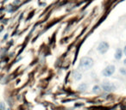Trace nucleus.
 Listing matches in <instances>:
<instances>
[{"mask_svg": "<svg viewBox=\"0 0 126 110\" xmlns=\"http://www.w3.org/2000/svg\"><path fill=\"white\" fill-rule=\"evenodd\" d=\"M123 51L121 50L120 48H118V49H117L116 50V52H115V55H114V57H115V59L116 60H121L122 59V57H123Z\"/></svg>", "mask_w": 126, "mask_h": 110, "instance_id": "39448f33", "label": "nucleus"}, {"mask_svg": "<svg viewBox=\"0 0 126 110\" xmlns=\"http://www.w3.org/2000/svg\"><path fill=\"white\" fill-rule=\"evenodd\" d=\"M5 109V105H4V102L0 103V110H4Z\"/></svg>", "mask_w": 126, "mask_h": 110, "instance_id": "9d476101", "label": "nucleus"}, {"mask_svg": "<svg viewBox=\"0 0 126 110\" xmlns=\"http://www.w3.org/2000/svg\"><path fill=\"white\" fill-rule=\"evenodd\" d=\"M115 71H116V68L113 65H107L103 70V72H102V75H103L104 77H110V76L115 72Z\"/></svg>", "mask_w": 126, "mask_h": 110, "instance_id": "7ed1b4c3", "label": "nucleus"}, {"mask_svg": "<svg viewBox=\"0 0 126 110\" xmlns=\"http://www.w3.org/2000/svg\"><path fill=\"white\" fill-rule=\"evenodd\" d=\"M124 65H126V59L124 60Z\"/></svg>", "mask_w": 126, "mask_h": 110, "instance_id": "f8f14e48", "label": "nucleus"}, {"mask_svg": "<svg viewBox=\"0 0 126 110\" xmlns=\"http://www.w3.org/2000/svg\"><path fill=\"white\" fill-rule=\"evenodd\" d=\"M102 89L106 92H111L116 89V86L114 84H111L110 82H104L102 84Z\"/></svg>", "mask_w": 126, "mask_h": 110, "instance_id": "20e7f679", "label": "nucleus"}, {"mask_svg": "<svg viewBox=\"0 0 126 110\" xmlns=\"http://www.w3.org/2000/svg\"><path fill=\"white\" fill-rule=\"evenodd\" d=\"M123 52H124V54H125V55H126V46H125V47H124V51H123Z\"/></svg>", "mask_w": 126, "mask_h": 110, "instance_id": "9b49d317", "label": "nucleus"}, {"mask_svg": "<svg viewBox=\"0 0 126 110\" xmlns=\"http://www.w3.org/2000/svg\"><path fill=\"white\" fill-rule=\"evenodd\" d=\"M119 72H120V73L122 74V75L126 76V67H122V68H120Z\"/></svg>", "mask_w": 126, "mask_h": 110, "instance_id": "1a4fd4ad", "label": "nucleus"}, {"mask_svg": "<svg viewBox=\"0 0 126 110\" xmlns=\"http://www.w3.org/2000/svg\"><path fill=\"white\" fill-rule=\"evenodd\" d=\"M109 48H110V46H109L108 42H106V41H102V42H100V43L98 44L97 50H98V52H99V53L105 54V52H106L107 51L109 50Z\"/></svg>", "mask_w": 126, "mask_h": 110, "instance_id": "f03ea898", "label": "nucleus"}, {"mask_svg": "<svg viewBox=\"0 0 126 110\" xmlns=\"http://www.w3.org/2000/svg\"><path fill=\"white\" fill-rule=\"evenodd\" d=\"M93 65H94V61L90 57H83L79 62V67L84 71L89 70L93 66Z\"/></svg>", "mask_w": 126, "mask_h": 110, "instance_id": "f257e3e1", "label": "nucleus"}, {"mask_svg": "<svg viewBox=\"0 0 126 110\" xmlns=\"http://www.w3.org/2000/svg\"><path fill=\"white\" fill-rule=\"evenodd\" d=\"M87 88H88V85H87V84H86V83H82V84H80L79 86H78V89H79V91L86 90Z\"/></svg>", "mask_w": 126, "mask_h": 110, "instance_id": "423d86ee", "label": "nucleus"}, {"mask_svg": "<svg viewBox=\"0 0 126 110\" xmlns=\"http://www.w3.org/2000/svg\"><path fill=\"white\" fill-rule=\"evenodd\" d=\"M73 76H74V78L75 79V80L77 81H79L81 78H82V75H81V73L79 72H74V74H73Z\"/></svg>", "mask_w": 126, "mask_h": 110, "instance_id": "0eeeda50", "label": "nucleus"}, {"mask_svg": "<svg viewBox=\"0 0 126 110\" xmlns=\"http://www.w3.org/2000/svg\"><path fill=\"white\" fill-rule=\"evenodd\" d=\"M93 92L95 94H98V93L101 92V87L99 85H95L93 88Z\"/></svg>", "mask_w": 126, "mask_h": 110, "instance_id": "6e6552de", "label": "nucleus"}]
</instances>
